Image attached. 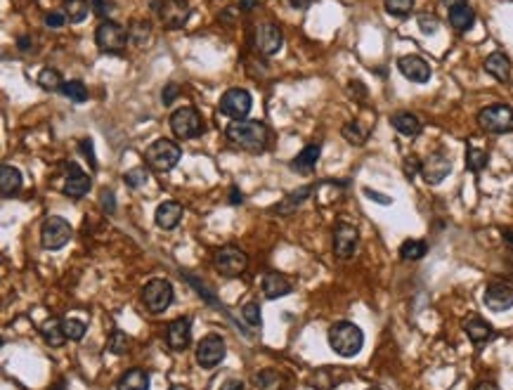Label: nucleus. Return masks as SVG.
<instances>
[{
	"mask_svg": "<svg viewBox=\"0 0 513 390\" xmlns=\"http://www.w3.org/2000/svg\"><path fill=\"white\" fill-rule=\"evenodd\" d=\"M426 254H428V244L421 242V239H407V242L400 246L402 260H421Z\"/></svg>",
	"mask_w": 513,
	"mask_h": 390,
	"instance_id": "obj_32",
	"label": "nucleus"
},
{
	"mask_svg": "<svg viewBox=\"0 0 513 390\" xmlns=\"http://www.w3.org/2000/svg\"><path fill=\"white\" fill-rule=\"evenodd\" d=\"M253 43H256V50L265 57H272L281 50L284 45V33L281 28L272 24V21H263V24L256 26V36H253Z\"/></svg>",
	"mask_w": 513,
	"mask_h": 390,
	"instance_id": "obj_12",
	"label": "nucleus"
},
{
	"mask_svg": "<svg viewBox=\"0 0 513 390\" xmlns=\"http://www.w3.org/2000/svg\"><path fill=\"white\" fill-rule=\"evenodd\" d=\"M177 93H180V88H177L175 83H168V85H166L164 95H161V102H164V107L173 105V100H175V97H177Z\"/></svg>",
	"mask_w": 513,
	"mask_h": 390,
	"instance_id": "obj_47",
	"label": "nucleus"
},
{
	"mask_svg": "<svg viewBox=\"0 0 513 390\" xmlns=\"http://www.w3.org/2000/svg\"><path fill=\"white\" fill-rule=\"evenodd\" d=\"M182 277L187 279V282L192 284L194 289H197V294H199L201 298H204L206 303H211V305H220V301H218V298L211 294V291H209V286H206L204 282H199V279L194 277V274H189V272H182Z\"/></svg>",
	"mask_w": 513,
	"mask_h": 390,
	"instance_id": "obj_40",
	"label": "nucleus"
},
{
	"mask_svg": "<svg viewBox=\"0 0 513 390\" xmlns=\"http://www.w3.org/2000/svg\"><path fill=\"white\" fill-rule=\"evenodd\" d=\"M166 343L175 353H184L189 348V343H192V322L187 317L173 319L168 329H166Z\"/></svg>",
	"mask_w": 513,
	"mask_h": 390,
	"instance_id": "obj_18",
	"label": "nucleus"
},
{
	"mask_svg": "<svg viewBox=\"0 0 513 390\" xmlns=\"http://www.w3.org/2000/svg\"><path fill=\"white\" fill-rule=\"evenodd\" d=\"M225 135H227V140L232 142V145L246 149V152H263L270 140L268 125L261 121H244V118L229 123Z\"/></svg>",
	"mask_w": 513,
	"mask_h": 390,
	"instance_id": "obj_1",
	"label": "nucleus"
},
{
	"mask_svg": "<svg viewBox=\"0 0 513 390\" xmlns=\"http://www.w3.org/2000/svg\"><path fill=\"white\" fill-rule=\"evenodd\" d=\"M473 390H499V386H497V383H492V381H480Z\"/></svg>",
	"mask_w": 513,
	"mask_h": 390,
	"instance_id": "obj_54",
	"label": "nucleus"
},
{
	"mask_svg": "<svg viewBox=\"0 0 513 390\" xmlns=\"http://www.w3.org/2000/svg\"><path fill=\"white\" fill-rule=\"evenodd\" d=\"M263 291H265V298L277 301V298L289 296L293 291V286L281 272H268V274H265V279H263Z\"/></svg>",
	"mask_w": 513,
	"mask_h": 390,
	"instance_id": "obj_21",
	"label": "nucleus"
},
{
	"mask_svg": "<svg viewBox=\"0 0 513 390\" xmlns=\"http://www.w3.org/2000/svg\"><path fill=\"white\" fill-rule=\"evenodd\" d=\"M320 154H322V145L320 142H313V145L303 147L301 152L296 154V159L291 161V168L301 175H310L317 168V161H320Z\"/></svg>",
	"mask_w": 513,
	"mask_h": 390,
	"instance_id": "obj_20",
	"label": "nucleus"
},
{
	"mask_svg": "<svg viewBox=\"0 0 513 390\" xmlns=\"http://www.w3.org/2000/svg\"><path fill=\"white\" fill-rule=\"evenodd\" d=\"M289 3L293 5V8H298V10H305L310 5V0H289Z\"/></svg>",
	"mask_w": 513,
	"mask_h": 390,
	"instance_id": "obj_56",
	"label": "nucleus"
},
{
	"mask_svg": "<svg viewBox=\"0 0 513 390\" xmlns=\"http://www.w3.org/2000/svg\"><path fill=\"white\" fill-rule=\"evenodd\" d=\"M100 202H102V209H105L109 215H112L114 211H116V204H114V194H112V192H107V189L102 192V199H100Z\"/></svg>",
	"mask_w": 513,
	"mask_h": 390,
	"instance_id": "obj_48",
	"label": "nucleus"
},
{
	"mask_svg": "<svg viewBox=\"0 0 513 390\" xmlns=\"http://www.w3.org/2000/svg\"><path fill=\"white\" fill-rule=\"evenodd\" d=\"M251 107H253V97L244 88H229L220 97V112L225 116L232 118V121H241L251 112Z\"/></svg>",
	"mask_w": 513,
	"mask_h": 390,
	"instance_id": "obj_11",
	"label": "nucleus"
},
{
	"mask_svg": "<svg viewBox=\"0 0 513 390\" xmlns=\"http://www.w3.org/2000/svg\"><path fill=\"white\" fill-rule=\"evenodd\" d=\"M43 338L50 348H62L67 343L64 329H62V319H50L48 324L43 326Z\"/></svg>",
	"mask_w": 513,
	"mask_h": 390,
	"instance_id": "obj_31",
	"label": "nucleus"
},
{
	"mask_svg": "<svg viewBox=\"0 0 513 390\" xmlns=\"http://www.w3.org/2000/svg\"><path fill=\"white\" fill-rule=\"evenodd\" d=\"M478 125H480L485 133L501 135L511 133L513 130V109L506 105H492L485 107L478 114Z\"/></svg>",
	"mask_w": 513,
	"mask_h": 390,
	"instance_id": "obj_6",
	"label": "nucleus"
},
{
	"mask_svg": "<svg viewBox=\"0 0 513 390\" xmlns=\"http://www.w3.org/2000/svg\"><path fill=\"white\" fill-rule=\"evenodd\" d=\"M171 130L180 140H192L204 133V121H201V114L194 107H180L173 112L171 116Z\"/></svg>",
	"mask_w": 513,
	"mask_h": 390,
	"instance_id": "obj_7",
	"label": "nucleus"
},
{
	"mask_svg": "<svg viewBox=\"0 0 513 390\" xmlns=\"http://www.w3.org/2000/svg\"><path fill=\"white\" fill-rule=\"evenodd\" d=\"M482 301H485V305L492 310V312H504V310L513 308V286L506 282L487 284Z\"/></svg>",
	"mask_w": 513,
	"mask_h": 390,
	"instance_id": "obj_16",
	"label": "nucleus"
},
{
	"mask_svg": "<svg viewBox=\"0 0 513 390\" xmlns=\"http://www.w3.org/2000/svg\"><path fill=\"white\" fill-rule=\"evenodd\" d=\"M71 234H73V229L64 218L50 215V218H45L43 225H40V244L48 251H60L62 246L69 244Z\"/></svg>",
	"mask_w": 513,
	"mask_h": 390,
	"instance_id": "obj_5",
	"label": "nucleus"
},
{
	"mask_svg": "<svg viewBox=\"0 0 513 390\" xmlns=\"http://www.w3.org/2000/svg\"><path fill=\"white\" fill-rule=\"evenodd\" d=\"M213 265H216V269L223 277H239L249 267V258H246V254L239 246H223V249L216 251Z\"/></svg>",
	"mask_w": 513,
	"mask_h": 390,
	"instance_id": "obj_9",
	"label": "nucleus"
},
{
	"mask_svg": "<svg viewBox=\"0 0 513 390\" xmlns=\"http://www.w3.org/2000/svg\"><path fill=\"white\" fill-rule=\"evenodd\" d=\"M189 15H192V8H189L187 0H164L159 8V19L161 24L166 28H171V31H175V28H182L187 24Z\"/></svg>",
	"mask_w": 513,
	"mask_h": 390,
	"instance_id": "obj_13",
	"label": "nucleus"
},
{
	"mask_svg": "<svg viewBox=\"0 0 513 390\" xmlns=\"http://www.w3.org/2000/svg\"><path fill=\"white\" fill-rule=\"evenodd\" d=\"M414 10V0H385V12L393 17H407Z\"/></svg>",
	"mask_w": 513,
	"mask_h": 390,
	"instance_id": "obj_41",
	"label": "nucleus"
},
{
	"mask_svg": "<svg viewBox=\"0 0 513 390\" xmlns=\"http://www.w3.org/2000/svg\"><path fill=\"white\" fill-rule=\"evenodd\" d=\"M487 152H482V149L478 147H469L466 149V168L471 170V173H480V170L487 168Z\"/></svg>",
	"mask_w": 513,
	"mask_h": 390,
	"instance_id": "obj_34",
	"label": "nucleus"
},
{
	"mask_svg": "<svg viewBox=\"0 0 513 390\" xmlns=\"http://www.w3.org/2000/svg\"><path fill=\"white\" fill-rule=\"evenodd\" d=\"M229 202H232V204H241V192H237L234 187H232V197H229Z\"/></svg>",
	"mask_w": 513,
	"mask_h": 390,
	"instance_id": "obj_57",
	"label": "nucleus"
},
{
	"mask_svg": "<svg viewBox=\"0 0 513 390\" xmlns=\"http://www.w3.org/2000/svg\"><path fill=\"white\" fill-rule=\"evenodd\" d=\"M21 189V173L19 168H15V166L5 163L3 168H0V194H3L5 199L12 197Z\"/></svg>",
	"mask_w": 513,
	"mask_h": 390,
	"instance_id": "obj_23",
	"label": "nucleus"
},
{
	"mask_svg": "<svg viewBox=\"0 0 513 390\" xmlns=\"http://www.w3.org/2000/svg\"><path fill=\"white\" fill-rule=\"evenodd\" d=\"M464 3H469V0H440V5L442 8H457V5H464Z\"/></svg>",
	"mask_w": 513,
	"mask_h": 390,
	"instance_id": "obj_55",
	"label": "nucleus"
},
{
	"mask_svg": "<svg viewBox=\"0 0 513 390\" xmlns=\"http://www.w3.org/2000/svg\"><path fill=\"white\" fill-rule=\"evenodd\" d=\"M116 390H149V374L145 369H128L116 381Z\"/></svg>",
	"mask_w": 513,
	"mask_h": 390,
	"instance_id": "obj_27",
	"label": "nucleus"
},
{
	"mask_svg": "<svg viewBox=\"0 0 513 390\" xmlns=\"http://www.w3.org/2000/svg\"><path fill=\"white\" fill-rule=\"evenodd\" d=\"M397 69H400L402 76L409 78L412 83H428V78H431L428 62L421 60V57H417V55L402 57V60L397 62Z\"/></svg>",
	"mask_w": 513,
	"mask_h": 390,
	"instance_id": "obj_19",
	"label": "nucleus"
},
{
	"mask_svg": "<svg viewBox=\"0 0 513 390\" xmlns=\"http://www.w3.org/2000/svg\"><path fill=\"white\" fill-rule=\"evenodd\" d=\"M128 36H130V41L135 43V45H142L149 38V21L135 19L130 24V28H128Z\"/></svg>",
	"mask_w": 513,
	"mask_h": 390,
	"instance_id": "obj_42",
	"label": "nucleus"
},
{
	"mask_svg": "<svg viewBox=\"0 0 513 390\" xmlns=\"http://www.w3.org/2000/svg\"><path fill=\"white\" fill-rule=\"evenodd\" d=\"M128 41H130L128 31L121 24H116L114 19H102L95 31V43L102 53H121Z\"/></svg>",
	"mask_w": 513,
	"mask_h": 390,
	"instance_id": "obj_8",
	"label": "nucleus"
},
{
	"mask_svg": "<svg viewBox=\"0 0 513 390\" xmlns=\"http://www.w3.org/2000/svg\"><path fill=\"white\" fill-rule=\"evenodd\" d=\"M147 177H149V175H147V170L137 166V168H130L128 173H123V182H125V185H128V187L137 189V187H142V185H145V182H147Z\"/></svg>",
	"mask_w": 513,
	"mask_h": 390,
	"instance_id": "obj_43",
	"label": "nucleus"
},
{
	"mask_svg": "<svg viewBox=\"0 0 513 390\" xmlns=\"http://www.w3.org/2000/svg\"><path fill=\"white\" fill-rule=\"evenodd\" d=\"M173 303V284L168 279H149L142 289V305L152 314H161Z\"/></svg>",
	"mask_w": 513,
	"mask_h": 390,
	"instance_id": "obj_4",
	"label": "nucleus"
},
{
	"mask_svg": "<svg viewBox=\"0 0 513 390\" xmlns=\"http://www.w3.org/2000/svg\"><path fill=\"white\" fill-rule=\"evenodd\" d=\"M107 350L114 355H125L130 350V338L123 334V331H114L107 341Z\"/></svg>",
	"mask_w": 513,
	"mask_h": 390,
	"instance_id": "obj_38",
	"label": "nucleus"
},
{
	"mask_svg": "<svg viewBox=\"0 0 513 390\" xmlns=\"http://www.w3.org/2000/svg\"><path fill=\"white\" fill-rule=\"evenodd\" d=\"M241 314H244V319L249 322L251 326H261L263 319H261V305H258L256 301H249L244 308H241Z\"/></svg>",
	"mask_w": 513,
	"mask_h": 390,
	"instance_id": "obj_44",
	"label": "nucleus"
},
{
	"mask_svg": "<svg viewBox=\"0 0 513 390\" xmlns=\"http://www.w3.org/2000/svg\"><path fill=\"white\" fill-rule=\"evenodd\" d=\"M313 192V185H305V187H301V189H296V192H291L289 197L284 199L279 206H275V211L277 213H281V215H289L296 206H301L305 199H308V194Z\"/></svg>",
	"mask_w": 513,
	"mask_h": 390,
	"instance_id": "obj_29",
	"label": "nucleus"
},
{
	"mask_svg": "<svg viewBox=\"0 0 513 390\" xmlns=\"http://www.w3.org/2000/svg\"><path fill=\"white\" fill-rule=\"evenodd\" d=\"M449 170H452V161H449V157L442 149L433 152L421 163V177L428 185H440V182L449 175Z\"/></svg>",
	"mask_w": 513,
	"mask_h": 390,
	"instance_id": "obj_15",
	"label": "nucleus"
},
{
	"mask_svg": "<svg viewBox=\"0 0 513 390\" xmlns=\"http://www.w3.org/2000/svg\"><path fill=\"white\" fill-rule=\"evenodd\" d=\"M225 353H227V348H225L223 336L209 334L201 338L197 346V364L201 369H216V366L225 360Z\"/></svg>",
	"mask_w": 513,
	"mask_h": 390,
	"instance_id": "obj_10",
	"label": "nucleus"
},
{
	"mask_svg": "<svg viewBox=\"0 0 513 390\" xmlns=\"http://www.w3.org/2000/svg\"><path fill=\"white\" fill-rule=\"evenodd\" d=\"M485 71L494 76L497 81H509L511 76V62L504 53H492L485 60Z\"/></svg>",
	"mask_w": 513,
	"mask_h": 390,
	"instance_id": "obj_24",
	"label": "nucleus"
},
{
	"mask_svg": "<svg viewBox=\"0 0 513 390\" xmlns=\"http://www.w3.org/2000/svg\"><path fill=\"white\" fill-rule=\"evenodd\" d=\"M88 10H90L88 0H64V15L69 21H73V24L83 21L85 17H88Z\"/></svg>",
	"mask_w": 513,
	"mask_h": 390,
	"instance_id": "obj_33",
	"label": "nucleus"
},
{
	"mask_svg": "<svg viewBox=\"0 0 513 390\" xmlns=\"http://www.w3.org/2000/svg\"><path fill=\"white\" fill-rule=\"evenodd\" d=\"M62 329H64L67 341H80V338L85 336V329H88V326L76 317H67V319H62Z\"/></svg>",
	"mask_w": 513,
	"mask_h": 390,
	"instance_id": "obj_37",
	"label": "nucleus"
},
{
	"mask_svg": "<svg viewBox=\"0 0 513 390\" xmlns=\"http://www.w3.org/2000/svg\"><path fill=\"white\" fill-rule=\"evenodd\" d=\"M62 93H64L71 102H76V105H83V102L88 100V88H85L83 81H64Z\"/></svg>",
	"mask_w": 513,
	"mask_h": 390,
	"instance_id": "obj_36",
	"label": "nucleus"
},
{
	"mask_svg": "<svg viewBox=\"0 0 513 390\" xmlns=\"http://www.w3.org/2000/svg\"><path fill=\"white\" fill-rule=\"evenodd\" d=\"M28 43H31V41H28L26 36H21L19 38V50H28Z\"/></svg>",
	"mask_w": 513,
	"mask_h": 390,
	"instance_id": "obj_58",
	"label": "nucleus"
},
{
	"mask_svg": "<svg viewBox=\"0 0 513 390\" xmlns=\"http://www.w3.org/2000/svg\"><path fill=\"white\" fill-rule=\"evenodd\" d=\"M78 149L85 154V157H88V161H90V166H92V170H95V168H97V159H95V149H92V140H90V137H85V140H80Z\"/></svg>",
	"mask_w": 513,
	"mask_h": 390,
	"instance_id": "obj_46",
	"label": "nucleus"
},
{
	"mask_svg": "<svg viewBox=\"0 0 513 390\" xmlns=\"http://www.w3.org/2000/svg\"><path fill=\"white\" fill-rule=\"evenodd\" d=\"M367 390H381V388H367Z\"/></svg>",
	"mask_w": 513,
	"mask_h": 390,
	"instance_id": "obj_60",
	"label": "nucleus"
},
{
	"mask_svg": "<svg viewBox=\"0 0 513 390\" xmlns=\"http://www.w3.org/2000/svg\"><path fill=\"white\" fill-rule=\"evenodd\" d=\"M256 383L261 390H286V378L275 369H265L256 374Z\"/></svg>",
	"mask_w": 513,
	"mask_h": 390,
	"instance_id": "obj_30",
	"label": "nucleus"
},
{
	"mask_svg": "<svg viewBox=\"0 0 513 390\" xmlns=\"http://www.w3.org/2000/svg\"><path fill=\"white\" fill-rule=\"evenodd\" d=\"M343 137L350 142V145H365L367 140V130L362 128L357 121H350L348 125H343Z\"/></svg>",
	"mask_w": 513,
	"mask_h": 390,
	"instance_id": "obj_39",
	"label": "nucleus"
},
{
	"mask_svg": "<svg viewBox=\"0 0 513 390\" xmlns=\"http://www.w3.org/2000/svg\"><path fill=\"white\" fill-rule=\"evenodd\" d=\"M504 239H506V244L513 246V232H504Z\"/></svg>",
	"mask_w": 513,
	"mask_h": 390,
	"instance_id": "obj_59",
	"label": "nucleus"
},
{
	"mask_svg": "<svg viewBox=\"0 0 513 390\" xmlns=\"http://www.w3.org/2000/svg\"><path fill=\"white\" fill-rule=\"evenodd\" d=\"M419 28H421V33L426 36H431V33L437 31V26H440V21H437L435 15H419Z\"/></svg>",
	"mask_w": 513,
	"mask_h": 390,
	"instance_id": "obj_45",
	"label": "nucleus"
},
{
	"mask_svg": "<svg viewBox=\"0 0 513 390\" xmlns=\"http://www.w3.org/2000/svg\"><path fill=\"white\" fill-rule=\"evenodd\" d=\"M329 346L338 357H355L365 346V334L353 322H336L329 329Z\"/></svg>",
	"mask_w": 513,
	"mask_h": 390,
	"instance_id": "obj_2",
	"label": "nucleus"
},
{
	"mask_svg": "<svg viewBox=\"0 0 513 390\" xmlns=\"http://www.w3.org/2000/svg\"><path fill=\"white\" fill-rule=\"evenodd\" d=\"M38 85H40L43 90L57 93V90H62V85H64V81H62V76H60V71H57V69L45 67L43 71L38 73Z\"/></svg>",
	"mask_w": 513,
	"mask_h": 390,
	"instance_id": "obj_35",
	"label": "nucleus"
},
{
	"mask_svg": "<svg viewBox=\"0 0 513 390\" xmlns=\"http://www.w3.org/2000/svg\"><path fill=\"white\" fill-rule=\"evenodd\" d=\"M357 244H360V232L348 225V222H338L333 227V254L341 260H348V258L355 256Z\"/></svg>",
	"mask_w": 513,
	"mask_h": 390,
	"instance_id": "obj_14",
	"label": "nucleus"
},
{
	"mask_svg": "<svg viewBox=\"0 0 513 390\" xmlns=\"http://www.w3.org/2000/svg\"><path fill=\"white\" fill-rule=\"evenodd\" d=\"M239 8L244 10V12H251L253 8H258V0H241Z\"/></svg>",
	"mask_w": 513,
	"mask_h": 390,
	"instance_id": "obj_53",
	"label": "nucleus"
},
{
	"mask_svg": "<svg viewBox=\"0 0 513 390\" xmlns=\"http://www.w3.org/2000/svg\"><path fill=\"white\" fill-rule=\"evenodd\" d=\"M365 194L372 202H379V204H383V206H388V204H393V199L390 197H383V194H379V192H374V189H365Z\"/></svg>",
	"mask_w": 513,
	"mask_h": 390,
	"instance_id": "obj_51",
	"label": "nucleus"
},
{
	"mask_svg": "<svg viewBox=\"0 0 513 390\" xmlns=\"http://www.w3.org/2000/svg\"><path fill=\"white\" fill-rule=\"evenodd\" d=\"M390 123H393V128L397 130V133H402V135H407V137H414V135H419L424 130V125H421V121H419V116H414V114H409V112L395 114V116L390 118Z\"/></svg>",
	"mask_w": 513,
	"mask_h": 390,
	"instance_id": "obj_25",
	"label": "nucleus"
},
{
	"mask_svg": "<svg viewBox=\"0 0 513 390\" xmlns=\"http://www.w3.org/2000/svg\"><path fill=\"white\" fill-rule=\"evenodd\" d=\"M473 21H476V12L469 3L457 5V8L449 10V24L457 28V31H469L473 26Z\"/></svg>",
	"mask_w": 513,
	"mask_h": 390,
	"instance_id": "obj_28",
	"label": "nucleus"
},
{
	"mask_svg": "<svg viewBox=\"0 0 513 390\" xmlns=\"http://www.w3.org/2000/svg\"><path fill=\"white\" fill-rule=\"evenodd\" d=\"M220 390H244V383L237 381V378H229V381H225Z\"/></svg>",
	"mask_w": 513,
	"mask_h": 390,
	"instance_id": "obj_52",
	"label": "nucleus"
},
{
	"mask_svg": "<svg viewBox=\"0 0 513 390\" xmlns=\"http://www.w3.org/2000/svg\"><path fill=\"white\" fill-rule=\"evenodd\" d=\"M405 173L412 177L414 173H421V163H419V159L417 157H407V161H405Z\"/></svg>",
	"mask_w": 513,
	"mask_h": 390,
	"instance_id": "obj_49",
	"label": "nucleus"
},
{
	"mask_svg": "<svg viewBox=\"0 0 513 390\" xmlns=\"http://www.w3.org/2000/svg\"><path fill=\"white\" fill-rule=\"evenodd\" d=\"M64 17H67V15L50 12L48 17H45V24H48L50 28H60V26H64Z\"/></svg>",
	"mask_w": 513,
	"mask_h": 390,
	"instance_id": "obj_50",
	"label": "nucleus"
},
{
	"mask_svg": "<svg viewBox=\"0 0 513 390\" xmlns=\"http://www.w3.org/2000/svg\"><path fill=\"white\" fill-rule=\"evenodd\" d=\"M180 157H182L180 147H177L173 140H166V137L154 140L145 152L147 166L154 170H159V173H168V170L175 168L177 161H180Z\"/></svg>",
	"mask_w": 513,
	"mask_h": 390,
	"instance_id": "obj_3",
	"label": "nucleus"
},
{
	"mask_svg": "<svg viewBox=\"0 0 513 390\" xmlns=\"http://www.w3.org/2000/svg\"><path fill=\"white\" fill-rule=\"evenodd\" d=\"M182 204L177 202H164L157 209V213H154V220H157V225L161 229H175L177 225H180L182 220Z\"/></svg>",
	"mask_w": 513,
	"mask_h": 390,
	"instance_id": "obj_22",
	"label": "nucleus"
},
{
	"mask_svg": "<svg viewBox=\"0 0 513 390\" xmlns=\"http://www.w3.org/2000/svg\"><path fill=\"white\" fill-rule=\"evenodd\" d=\"M464 331H466V336L471 338L473 343H485V341H489V338L494 336V331H492V326H489L485 319H480V317H471V319H466L464 322Z\"/></svg>",
	"mask_w": 513,
	"mask_h": 390,
	"instance_id": "obj_26",
	"label": "nucleus"
},
{
	"mask_svg": "<svg viewBox=\"0 0 513 390\" xmlns=\"http://www.w3.org/2000/svg\"><path fill=\"white\" fill-rule=\"evenodd\" d=\"M92 182H90V175L85 173L83 168H80L78 163H69L67 166V177H64V194L71 199H80L85 197V194L90 192Z\"/></svg>",
	"mask_w": 513,
	"mask_h": 390,
	"instance_id": "obj_17",
	"label": "nucleus"
}]
</instances>
